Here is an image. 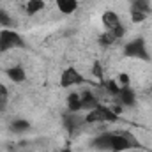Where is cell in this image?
<instances>
[{"instance_id": "obj_1", "label": "cell", "mask_w": 152, "mask_h": 152, "mask_svg": "<svg viewBox=\"0 0 152 152\" xmlns=\"http://www.w3.org/2000/svg\"><path fill=\"white\" fill-rule=\"evenodd\" d=\"M108 140H110V152H126V151L140 147L138 140L127 131L108 133Z\"/></svg>"}, {"instance_id": "obj_2", "label": "cell", "mask_w": 152, "mask_h": 152, "mask_svg": "<svg viewBox=\"0 0 152 152\" xmlns=\"http://www.w3.org/2000/svg\"><path fill=\"white\" fill-rule=\"evenodd\" d=\"M118 120V113L115 108L110 106H104V104H99L97 108L87 112L85 115V124H97V122H104V124H112Z\"/></svg>"}, {"instance_id": "obj_3", "label": "cell", "mask_w": 152, "mask_h": 152, "mask_svg": "<svg viewBox=\"0 0 152 152\" xmlns=\"http://www.w3.org/2000/svg\"><path fill=\"white\" fill-rule=\"evenodd\" d=\"M124 55L127 58H138V60L151 62V53L147 50V44H145L143 37H136L133 41H129L124 46Z\"/></svg>"}, {"instance_id": "obj_4", "label": "cell", "mask_w": 152, "mask_h": 152, "mask_svg": "<svg viewBox=\"0 0 152 152\" xmlns=\"http://www.w3.org/2000/svg\"><path fill=\"white\" fill-rule=\"evenodd\" d=\"M21 46H25V41L16 30L12 28L0 30V51H9L12 48H21Z\"/></svg>"}, {"instance_id": "obj_5", "label": "cell", "mask_w": 152, "mask_h": 152, "mask_svg": "<svg viewBox=\"0 0 152 152\" xmlns=\"http://www.w3.org/2000/svg\"><path fill=\"white\" fill-rule=\"evenodd\" d=\"M83 83H87L85 76L73 66L66 67L60 75V87L62 88H71V87H76V85H83Z\"/></svg>"}, {"instance_id": "obj_6", "label": "cell", "mask_w": 152, "mask_h": 152, "mask_svg": "<svg viewBox=\"0 0 152 152\" xmlns=\"http://www.w3.org/2000/svg\"><path fill=\"white\" fill-rule=\"evenodd\" d=\"M149 12H151L149 0H131V20L134 23H142L143 20H147Z\"/></svg>"}, {"instance_id": "obj_7", "label": "cell", "mask_w": 152, "mask_h": 152, "mask_svg": "<svg viewBox=\"0 0 152 152\" xmlns=\"http://www.w3.org/2000/svg\"><path fill=\"white\" fill-rule=\"evenodd\" d=\"M115 99H117V104H120V108H127V106H134L136 104V94H134V90L129 85L120 87V90L115 96Z\"/></svg>"}, {"instance_id": "obj_8", "label": "cell", "mask_w": 152, "mask_h": 152, "mask_svg": "<svg viewBox=\"0 0 152 152\" xmlns=\"http://www.w3.org/2000/svg\"><path fill=\"white\" fill-rule=\"evenodd\" d=\"M80 101H81V112H90V110H94L101 104L92 90H83L80 94Z\"/></svg>"}, {"instance_id": "obj_9", "label": "cell", "mask_w": 152, "mask_h": 152, "mask_svg": "<svg viewBox=\"0 0 152 152\" xmlns=\"http://www.w3.org/2000/svg\"><path fill=\"white\" fill-rule=\"evenodd\" d=\"M64 127L67 129V131H76L78 127H81L83 124H85V117H80V113H71V112H67V115L64 117Z\"/></svg>"}, {"instance_id": "obj_10", "label": "cell", "mask_w": 152, "mask_h": 152, "mask_svg": "<svg viewBox=\"0 0 152 152\" xmlns=\"http://www.w3.org/2000/svg\"><path fill=\"white\" fill-rule=\"evenodd\" d=\"M101 21L104 25L106 30H113L115 27H118L122 21H120V16L115 12V11H104L103 16H101Z\"/></svg>"}, {"instance_id": "obj_11", "label": "cell", "mask_w": 152, "mask_h": 152, "mask_svg": "<svg viewBox=\"0 0 152 152\" xmlns=\"http://www.w3.org/2000/svg\"><path fill=\"white\" fill-rule=\"evenodd\" d=\"M5 75H7V78H9L11 81H14V83H23V81L27 80V73H25V69H23L21 66L7 67V69H5Z\"/></svg>"}, {"instance_id": "obj_12", "label": "cell", "mask_w": 152, "mask_h": 152, "mask_svg": "<svg viewBox=\"0 0 152 152\" xmlns=\"http://www.w3.org/2000/svg\"><path fill=\"white\" fill-rule=\"evenodd\" d=\"M55 5L57 9L62 12V14H73L76 9H78V0H55Z\"/></svg>"}, {"instance_id": "obj_13", "label": "cell", "mask_w": 152, "mask_h": 152, "mask_svg": "<svg viewBox=\"0 0 152 152\" xmlns=\"http://www.w3.org/2000/svg\"><path fill=\"white\" fill-rule=\"evenodd\" d=\"M30 127H32V124H30L27 118H14V120L11 122V126H9L11 133H18V134L30 131Z\"/></svg>"}, {"instance_id": "obj_14", "label": "cell", "mask_w": 152, "mask_h": 152, "mask_svg": "<svg viewBox=\"0 0 152 152\" xmlns=\"http://www.w3.org/2000/svg\"><path fill=\"white\" fill-rule=\"evenodd\" d=\"M67 112H71V113H80L81 112V101H80L78 92H71L67 96Z\"/></svg>"}, {"instance_id": "obj_15", "label": "cell", "mask_w": 152, "mask_h": 152, "mask_svg": "<svg viewBox=\"0 0 152 152\" xmlns=\"http://www.w3.org/2000/svg\"><path fill=\"white\" fill-rule=\"evenodd\" d=\"M96 151H108L110 152V140H108V133H103L99 136H96L90 143Z\"/></svg>"}, {"instance_id": "obj_16", "label": "cell", "mask_w": 152, "mask_h": 152, "mask_svg": "<svg viewBox=\"0 0 152 152\" xmlns=\"http://www.w3.org/2000/svg\"><path fill=\"white\" fill-rule=\"evenodd\" d=\"M44 7H46V2L44 0H28L27 5H25V11H27L28 16H34V14L41 12Z\"/></svg>"}, {"instance_id": "obj_17", "label": "cell", "mask_w": 152, "mask_h": 152, "mask_svg": "<svg viewBox=\"0 0 152 152\" xmlns=\"http://www.w3.org/2000/svg\"><path fill=\"white\" fill-rule=\"evenodd\" d=\"M99 85H101V87H103V88H104V90L110 94V96H113V97L118 94V90H120V85H118V81H117V80H112V78H110V80H104V81H101Z\"/></svg>"}, {"instance_id": "obj_18", "label": "cell", "mask_w": 152, "mask_h": 152, "mask_svg": "<svg viewBox=\"0 0 152 152\" xmlns=\"http://www.w3.org/2000/svg\"><path fill=\"white\" fill-rule=\"evenodd\" d=\"M115 41H118V39L115 37L112 32H108V30H106V32H103V34L97 37V42H99L103 48H108V46H112Z\"/></svg>"}, {"instance_id": "obj_19", "label": "cell", "mask_w": 152, "mask_h": 152, "mask_svg": "<svg viewBox=\"0 0 152 152\" xmlns=\"http://www.w3.org/2000/svg\"><path fill=\"white\" fill-rule=\"evenodd\" d=\"M90 75L94 76V78H97L99 83L104 81V69H103V64H101L99 60H96V62L92 64V67H90Z\"/></svg>"}, {"instance_id": "obj_20", "label": "cell", "mask_w": 152, "mask_h": 152, "mask_svg": "<svg viewBox=\"0 0 152 152\" xmlns=\"http://www.w3.org/2000/svg\"><path fill=\"white\" fill-rule=\"evenodd\" d=\"M7 103H9V90L4 83H0V112H5Z\"/></svg>"}, {"instance_id": "obj_21", "label": "cell", "mask_w": 152, "mask_h": 152, "mask_svg": "<svg viewBox=\"0 0 152 152\" xmlns=\"http://www.w3.org/2000/svg\"><path fill=\"white\" fill-rule=\"evenodd\" d=\"M9 25H11V16L5 11L0 9V27L2 28H9Z\"/></svg>"}, {"instance_id": "obj_22", "label": "cell", "mask_w": 152, "mask_h": 152, "mask_svg": "<svg viewBox=\"0 0 152 152\" xmlns=\"http://www.w3.org/2000/svg\"><path fill=\"white\" fill-rule=\"evenodd\" d=\"M117 81H118V85H120V87H124V85H129V75H126V73H120Z\"/></svg>"}, {"instance_id": "obj_23", "label": "cell", "mask_w": 152, "mask_h": 152, "mask_svg": "<svg viewBox=\"0 0 152 152\" xmlns=\"http://www.w3.org/2000/svg\"><path fill=\"white\" fill-rule=\"evenodd\" d=\"M62 152H73V151H71L69 147H66V149H64V151H62Z\"/></svg>"}]
</instances>
